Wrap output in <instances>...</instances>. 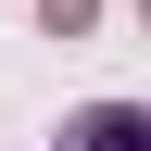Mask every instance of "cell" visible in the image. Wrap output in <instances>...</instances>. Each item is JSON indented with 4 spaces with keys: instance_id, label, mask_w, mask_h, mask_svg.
I'll return each instance as SVG.
<instances>
[{
    "instance_id": "obj_2",
    "label": "cell",
    "mask_w": 151,
    "mask_h": 151,
    "mask_svg": "<svg viewBox=\"0 0 151 151\" xmlns=\"http://www.w3.org/2000/svg\"><path fill=\"white\" fill-rule=\"evenodd\" d=\"M139 13H151V0H139Z\"/></svg>"
},
{
    "instance_id": "obj_1",
    "label": "cell",
    "mask_w": 151,
    "mask_h": 151,
    "mask_svg": "<svg viewBox=\"0 0 151 151\" xmlns=\"http://www.w3.org/2000/svg\"><path fill=\"white\" fill-rule=\"evenodd\" d=\"M63 151H151V101H88V113H63Z\"/></svg>"
}]
</instances>
